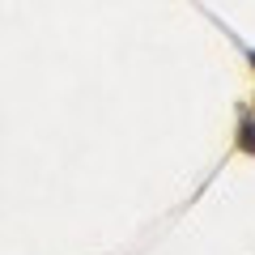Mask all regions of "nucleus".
Returning <instances> with one entry per match:
<instances>
[{
  "label": "nucleus",
  "instance_id": "f257e3e1",
  "mask_svg": "<svg viewBox=\"0 0 255 255\" xmlns=\"http://www.w3.org/2000/svg\"><path fill=\"white\" fill-rule=\"evenodd\" d=\"M243 145H247V149H255V124H247V128H243Z\"/></svg>",
  "mask_w": 255,
  "mask_h": 255
}]
</instances>
